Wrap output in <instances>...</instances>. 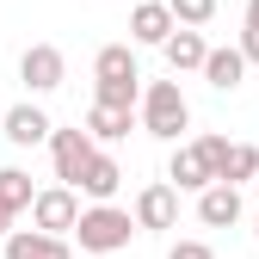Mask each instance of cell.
<instances>
[{
  "label": "cell",
  "instance_id": "8fae6325",
  "mask_svg": "<svg viewBox=\"0 0 259 259\" xmlns=\"http://www.w3.org/2000/svg\"><path fill=\"white\" fill-rule=\"evenodd\" d=\"M37 204V191H31V173L19 167H0V235H13V216Z\"/></svg>",
  "mask_w": 259,
  "mask_h": 259
},
{
  "label": "cell",
  "instance_id": "5b68a950",
  "mask_svg": "<svg viewBox=\"0 0 259 259\" xmlns=\"http://www.w3.org/2000/svg\"><path fill=\"white\" fill-rule=\"evenodd\" d=\"M31 222H37V229H50V235H74V222H80V198H74V185H50V191H37Z\"/></svg>",
  "mask_w": 259,
  "mask_h": 259
},
{
  "label": "cell",
  "instance_id": "277c9868",
  "mask_svg": "<svg viewBox=\"0 0 259 259\" xmlns=\"http://www.w3.org/2000/svg\"><path fill=\"white\" fill-rule=\"evenodd\" d=\"M19 80H25L31 93H56L62 80H68V56H62L56 44H31V50L19 56Z\"/></svg>",
  "mask_w": 259,
  "mask_h": 259
},
{
  "label": "cell",
  "instance_id": "ba28073f",
  "mask_svg": "<svg viewBox=\"0 0 259 259\" xmlns=\"http://www.w3.org/2000/svg\"><path fill=\"white\" fill-rule=\"evenodd\" d=\"M198 222H204V229H235V222H241V185H229V179L204 185L198 191Z\"/></svg>",
  "mask_w": 259,
  "mask_h": 259
},
{
  "label": "cell",
  "instance_id": "7a4b0ae2",
  "mask_svg": "<svg viewBox=\"0 0 259 259\" xmlns=\"http://www.w3.org/2000/svg\"><path fill=\"white\" fill-rule=\"evenodd\" d=\"M185 123H191V105H185L179 80H148V93H142V130L160 136V142H179Z\"/></svg>",
  "mask_w": 259,
  "mask_h": 259
},
{
  "label": "cell",
  "instance_id": "ac0fdd59",
  "mask_svg": "<svg viewBox=\"0 0 259 259\" xmlns=\"http://www.w3.org/2000/svg\"><path fill=\"white\" fill-rule=\"evenodd\" d=\"M216 179H229V185H247V179H259V148H253V142H229V154H222Z\"/></svg>",
  "mask_w": 259,
  "mask_h": 259
},
{
  "label": "cell",
  "instance_id": "e0dca14e",
  "mask_svg": "<svg viewBox=\"0 0 259 259\" xmlns=\"http://www.w3.org/2000/svg\"><path fill=\"white\" fill-rule=\"evenodd\" d=\"M93 74H99V80H142V68H136V56H130V44H105L99 56H93Z\"/></svg>",
  "mask_w": 259,
  "mask_h": 259
},
{
  "label": "cell",
  "instance_id": "ffe728a7",
  "mask_svg": "<svg viewBox=\"0 0 259 259\" xmlns=\"http://www.w3.org/2000/svg\"><path fill=\"white\" fill-rule=\"evenodd\" d=\"M167 259H216V247H210V241H173Z\"/></svg>",
  "mask_w": 259,
  "mask_h": 259
},
{
  "label": "cell",
  "instance_id": "6da1fadb",
  "mask_svg": "<svg viewBox=\"0 0 259 259\" xmlns=\"http://www.w3.org/2000/svg\"><path fill=\"white\" fill-rule=\"evenodd\" d=\"M136 229H142V222L130 216V210H117V204H93V210H80V222H74V241H80L87 253H123Z\"/></svg>",
  "mask_w": 259,
  "mask_h": 259
},
{
  "label": "cell",
  "instance_id": "4fadbf2b",
  "mask_svg": "<svg viewBox=\"0 0 259 259\" xmlns=\"http://www.w3.org/2000/svg\"><path fill=\"white\" fill-rule=\"evenodd\" d=\"M117 185H123V167H117V160H111V154H93L74 191H87V198H93V204H111V198H117Z\"/></svg>",
  "mask_w": 259,
  "mask_h": 259
},
{
  "label": "cell",
  "instance_id": "7c38bea8",
  "mask_svg": "<svg viewBox=\"0 0 259 259\" xmlns=\"http://www.w3.org/2000/svg\"><path fill=\"white\" fill-rule=\"evenodd\" d=\"M160 56H167V68H173V74H185V68H198V74H204V56H210V44L198 37V25H179L173 37L160 44Z\"/></svg>",
  "mask_w": 259,
  "mask_h": 259
},
{
  "label": "cell",
  "instance_id": "3957f363",
  "mask_svg": "<svg viewBox=\"0 0 259 259\" xmlns=\"http://www.w3.org/2000/svg\"><path fill=\"white\" fill-rule=\"evenodd\" d=\"M99 154V142L87 136V130H50V160H56V179L62 185H80L87 160Z\"/></svg>",
  "mask_w": 259,
  "mask_h": 259
},
{
  "label": "cell",
  "instance_id": "d6986e66",
  "mask_svg": "<svg viewBox=\"0 0 259 259\" xmlns=\"http://www.w3.org/2000/svg\"><path fill=\"white\" fill-rule=\"evenodd\" d=\"M167 7H173L179 25H210L216 19V0H167Z\"/></svg>",
  "mask_w": 259,
  "mask_h": 259
},
{
  "label": "cell",
  "instance_id": "7402d4cb",
  "mask_svg": "<svg viewBox=\"0 0 259 259\" xmlns=\"http://www.w3.org/2000/svg\"><path fill=\"white\" fill-rule=\"evenodd\" d=\"M247 25H259V0H247Z\"/></svg>",
  "mask_w": 259,
  "mask_h": 259
},
{
  "label": "cell",
  "instance_id": "8992f818",
  "mask_svg": "<svg viewBox=\"0 0 259 259\" xmlns=\"http://www.w3.org/2000/svg\"><path fill=\"white\" fill-rule=\"evenodd\" d=\"M167 179H173L179 191H204V185H216V154H210L204 142H185V148H173V160H167Z\"/></svg>",
  "mask_w": 259,
  "mask_h": 259
},
{
  "label": "cell",
  "instance_id": "2e32d148",
  "mask_svg": "<svg viewBox=\"0 0 259 259\" xmlns=\"http://www.w3.org/2000/svg\"><path fill=\"white\" fill-rule=\"evenodd\" d=\"M130 105H105V99H93V111H87V136L93 142H123L130 136Z\"/></svg>",
  "mask_w": 259,
  "mask_h": 259
},
{
  "label": "cell",
  "instance_id": "44dd1931",
  "mask_svg": "<svg viewBox=\"0 0 259 259\" xmlns=\"http://www.w3.org/2000/svg\"><path fill=\"white\" fill-rule=\"evenodd\" d=\"M241 56H247V62H259V25H247V31H241Z\"/></svg>",
  "mask_w": 259,
  "mask_h": 259
},
{
  "label": "cell",
  "instance_id": "30bf717a",
  "mask_svg": "<svg viewBox=\"0 0 259 259\" xmlns=\"http://www.w3.org/2000/svg\"><path fill=\"white\" fill-rule=\"evenodd\" d=\"M173 31H179V19H173L167 0H142V7L130 13V37H136V44H167Z\"/></svg>",
  "mask_w": 259,
  "mask_h": 259
},
{
  "label": "cell",
  "instance_id": "9c48e42d",
  "mask_svg": "<svg viewBox=\"0 0 259 259\" xmlns=\"http://www.w3.org/2000/svg\"><path fill=\"white\" fill-rule=\"evenodd\" d=\"M7 259H74V247L50 235V229H13L7 235Z\"/></svg>",
  "mask_w": 259,
  "mask_h": 259
},
{
  "label": "cell",
  "instance_id": "52a82bcc",
  "mask_svg": "<svg viewBox=\"0 0 259 259\" xmlns=\"http://www.w3.org/2000/svg\"><path fill=\"white\" fill-rule=\"evenodd\" d=\"M136 222H142V229H179V185L173 179L142 185L136 191Z\"/></svg>",
  "mask_w": 259,
  "mask_h": 259
},
{
  "label": "cell",
  "instance_id": "5bb4252c",
  "mask_svg": "<svg viewBox=\"0 0 259 259\" xmlns=\"http://www.w3.org/2000/svg\"><path fill=\"white\" fill-rule=\"evenodd\" d=\"M247 68H253V62L241 56V44H235V50H210V56H204V80H210L216 93H235V87L247 80Z\"/></svg>",
  "mask_w": 259,
  "mask_h": 259
},
{
  "label": "cell",
  "instance_id": "603a6c76",
  "mask_svg": "<svg viewBox=\"0 0 259 259\" xmlns=\"http://www.w3.org/2000/svg\"><path fill=\"white\" fill-rule=\"evenodd\" d=\"M253 191H259V179H253Z\"/></svg>",
  "mask_w": 259,
  "mask_h": 259
},
{
  "label": "cell",
  "instance_id": "9a60e30c",
  "mask_svg": "<svg viewBox=\"0 0 259 259\" xmlns=\"http://www.w3.org/2000/svg\"><path fill=\"white\" fill-rule=\"evenodd\" d=\"M50 130H56V123H50L37 105H13V111H7V142H13V148H37V142H50Z\"/></svg>",
  "mask_w": 259,
  "mask_h": 259
}]
</instances>
